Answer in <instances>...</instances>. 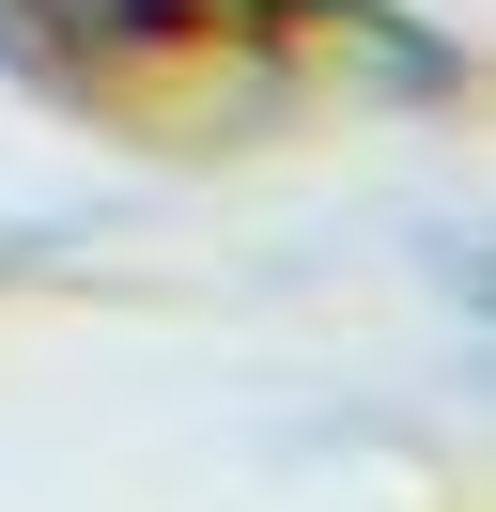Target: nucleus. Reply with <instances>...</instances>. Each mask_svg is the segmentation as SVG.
I'll list each match as a JSON object with an SVG mask.
<instances>
[{
  "label": "nucleus",
  "mask_w": 496,
  "mask_h": 512,
  "mask_svg": "<svg viewBox=\"0 0 496 512\" xmlns=\"http://www.w3.org/2000/svg\"><path fill=\"white\" fill-rule=\"evenodd\" d=\"M248 16H279V0H0V63L31 78V94H93V78H140L171 63V47H217L248 32Z\"/></svg>",
  "instance_id": "f257e3e1"
}]
</instances>
